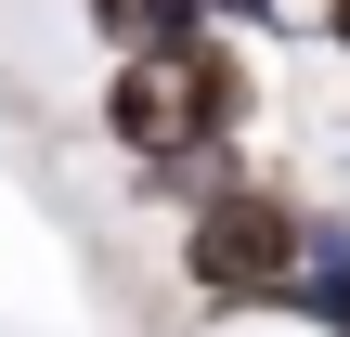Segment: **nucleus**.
Returning <instances> with one entry per match:
<instances>
[{
  "instance_id": "obj_1",
  "label": "nucleus",
  "mask_w": 350,
  "mask_h": 337,
  "mask_svg": "<svg viewBox=\"0 0 350 337\" xmlns=\"http://www.w3.org/2000/svg\"><path fill=\"white\" fill-rule=\"evenodd\" d=\"M299 195L286 182H208L195 208H182V299H208L221 325H273L286 312V286H299Z\"/></svg>"
},
{
  "instance_id": "obj_2",
  "label": "nucleus",
  "mask_w": 350,
  "mask_h": 337,
  "mask_svg": "<svg viewBox=\"0 0 350 337\" xmlns=\"http://www.w3.org/2000/svg\"><path fill=\"white\" fill-rule=\"evenodd\" d=\"M91 117H104V143H117L130 169H169V156H221V143H195V104H182V65H169V52H117Z\"/></svg>"
},
{
  "instance_id": "obj_3",
  "label": "nucleus",
  "mask_w": 350,
  "mask_h": 337,
  "mask_svg": "<svg viewBox=\"0 0 350 337\" xmlns=\"http://www.w3.org/2000/svg\"><path fill=\"white\" fill-rule=\"evenodd\" d=\"M169 65H182V104H195V143L234 156V143L260 130V65H247V39H234V26H195Z\"/></svg>"
},
{
  "instance_id": "obj_4",
  "label": "nucleus",
  "mask_w": 350,
  "mask_h": 337,
  "mask_svg": "<svg viewBox=\"0 0 350 337\" xmlns=\"http://www.w3.org/2000/svg\"><path fill=\"white\" fill-rule=\"evenodd\" d=\"M78 26H91L104 52H182V39L208 26V0H78Z\"/></svg>"
},
{
  "instance_id": "obj_5",
  "label": "nucleus",
  "mask_w": 350,
  "mask_h": 337,
  "mask_svg": "<svg viewBox=\"0 0 350 337\" xmlns=\"http://www.w3.org/2000/svg\"><path fill=\"white\" fill-rule=\"evenodd\" d=\"M208 26H234V39H286L299 13H286V0H208Z\"/></svg>"
},
{
  "instance_id": "obj_6",
  "label": "nucleus",
  "mask_w": 350,
  "mask_h": 337,
  "mask_svg": "<svg viewBox=\"0 0 350 337\" xmlns=\"http://www.w3.org/2000/svg\"><path fill=\"white\" fill-rule=\"evenodd\" d=\"M312 39H325V52L350 65V0H325V13H312Z\"/></svg>"
}]
</instances>
